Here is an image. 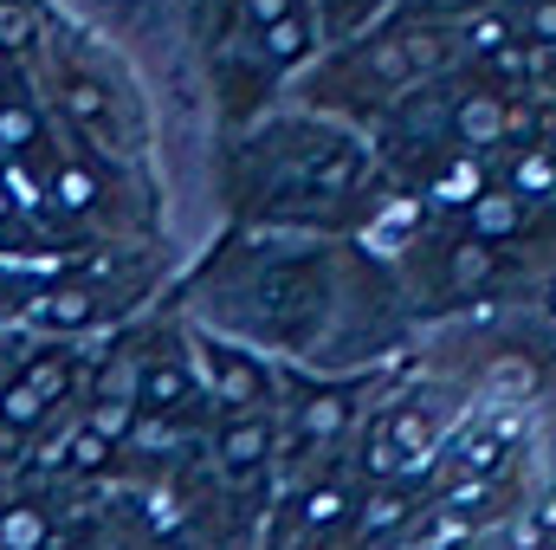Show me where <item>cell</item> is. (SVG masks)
I'll return each instance as SVG.
<instances>
[{
  "instance_id": "6da1fadb",
  "label": "cell",
  "mask_w": 556,
  "mask_h": 550,
  "mask_svg": "<svg viewBox=\"0 0 556 550\" xmlns=\"http://www.w3.org/2000/svg\"><path fill=\"white\" fill-rule=\"evenodd\" d=\"M175 298L188 324L317 376L382 370L408 311L395 273L350 240L260 227H227L194 266L175 273Z\"/></svg>"
},
{
  "instance_id": "7a4b0ae2",
  "label": "cell",
  "mask_w": 556,
  "mask_h": 550,
  "mask_svg": "<svg viewBox=\"0 0 556 550\" xmlns=\"http://www.w3.org/2000/svg\"><path fill=\"white\" fill-rule=\"evenodd\" d=\"M214 188H220L227 227L356 240L369 208L389 195V175L363 130L278 104L273 117L247 130H220Z\"/></svg>"
},
{
  "instance_id": "3957f363",
  "label": "cell",
  "mask_w": 556,
  "mask_h": 550,
  "mask_svg": "<svg viewBox=\"0 0 556 550\" xmlns=\"http://www.w3.org/2000/svg\"><path fill=\"white\" fill-rule=\"evenodd\" d=\"M26 59H33V78L46 91L59 137L85 142L111 162H130V168H155V117H149L142 78L111 52V39H98L72 13L46 7Z\"/></svg>"
},
{
  "instance_id": "277c9868",
  "label": "cell",
  "mask_w": 556,
  "mask_h": 550,
  "mask_svg": "<svg viewBox=\"0 0 556 550\" xmlns=\"http://www.w3.org/2000/svg\"><path fill=\"white\" fill-rule=\"evenodd\" d=\"M46 208L78 240H111V247L162 240V182H155V168L111 162V155H98V149H85L72 137L52 142Z\"/></svg>"
},
{
  "instance_id": "5b68a950",
  "label": "cell",
  "mask_w": 556,
  "mask_h": 550,
  "mask_svg": "<svg viewBox=\"0 0 556 550\" xmlns=\"http://www.w3.org/2000/svg\"><path fill=\"white\" fill-rule=\"evenodd\" d=\"M85 376H91V343L33 337V350H26V357L7 370V383H0V440H13V447L46 440L65 414L78 409Z\"/></svg>"
},
{
  "instance_id": "8992f818",
  "label": "cell",
  "mask_w": 556,
  "mask_h": 550,
  "mask_svg": "<svg viewBox=\"0 0 556 550\" xmlns=\"http://www.w3.org/2000/svg\"><path fill=\"white\" fill-rule=\"evenodd\" d=\"M194 376H201V409L207 414H253V409H278V363L214 337L194 324Z\"/></svg>"
},
{
  "instance_id": "52a82bcc",
  "label": "cell",
  "mask_w": 556,
  "mask_h": 550,
  "mask_svg": "<svg viewBox=\"0 0 556 550\" xmlns=\"http://www.w3.org/2000/svg\"><path fill=\"white\" fill-rule=\"evenodd\" d=\"M492 182L511 188V195H518L525 208H538V214H551L556 208V155L531 137L525 124H518V130L505 137V149L492 155Z\"/></svg>"
},
{
  "instance_id": "ba28073f",
  "label": "cell",
  "mask_w": 556,
  "mask_h": 550,
  "mask_svg": "<svg viewBox=\"0 0 556 550\" xmlns=\"http://www.w3.org/2000/svg\"><path fill=\"white\" fill-rule=\"evenodd\" d=\"M538 221H544L538 208H525V201H518L511 188H498V182H492V188H485V195H479V201H472V208H466L459 221H453V227H459V234H472L479 247L505 253V247H518V240H525V234H531Z\"/></svg>"
},
{
  "instance_id": "9c48e42d",
  "label": "cell",
  "mask_w": 556,
  "mask_h": 550,
  "mask_svg": "<svg viewBox=\"0 0 556 550\" xmlns=\"http://www.w3.org/2000/svg\"><path fill=\"white\" fill-rule=\"evenodd\" d=\"M26 350H33V330H26V324H0V383H7V370H13Z\"/></svg>"
},
{
  "instance_id": "30bf717a",
  "label": "cell",
  "mask_w": 556,
  "mask_h": 550,
  "mask_svg": "<svg viewBox=\"0 0 556 550\" xmlns=\"http://www.w3.org/2000/svg\"><path fill=\"white\" fill-rule=\"evenodd\" d=\"M525 130H531V137H538V142H544V149L556 155V98H538V104H531Z\"/></svg>"
},
{
  "instance_id": "8fae6325",
  "label": "cell",
  "mask_w": 556,
  "mask_h": 550,
  "mask_svg": "<svg viewBox=\"0 0 556 550\" xmlns=\"http://www.w3.org/2000/svg\"><path fill=\"white\" fill-rule=\"evenodd\" d=\"M26 473V447H13V440H0V499L13 492V479Z\"/></svg>"
}]
</instances>
